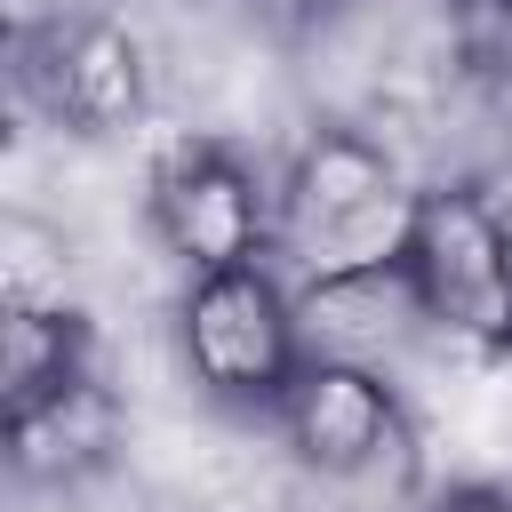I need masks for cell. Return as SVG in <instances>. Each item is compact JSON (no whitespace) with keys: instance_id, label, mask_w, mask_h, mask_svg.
Returning a JSON list of instances; mask_svg holds the SVG:
<instances>
[{"instance_id":"4","label":"cell","mask_w":512,"mask_h":512,"mask_svg":"<svg viewBox=\"0 0 512 512\" xmlns=\"http://www.w3.org/2000/svg\"><path fill=\"white\" fill-rule=\"evenodd\" d=\"M16 88L48 128H64L80 144H112L144 120L152 64H144V40L120 16L48 8V16L16 24Z\"/></svg>"},{"instance_id":"7","label":"cell","mask_w":512,"mask_h":512,"mask_svg":"<svg viewBox=\"0 0 512 512\" xmlns=\"http://www.w3.org/2000/svg\"><path fill=\"white\" fill-rule=\"evenodd\" d=\"M88 320L72 304H32L16 296L8 304V328H0V408L24 416L40 400H64L72 384H88Z\"/></svg>"},{"instance_id":"6","label":"cell","mask_w":512,"mask_h":512,"mask_svg":"<svg viewBox=\"0 0 512 512\" xmlns=\"http://www.w3.org/2000/svg\"><path fill=\"white\" fill-rule=\"evenodd\" d=\"M272 416H280L296 464L336 488H376V480L408 472V408L360 360H304Z\"/></svg>"},{"instance_id":"10","label":"cell","mask_w":512,"mask_h":512,"mask_svg":"<svg viewBox=\"0 0 512 512\" xmlns=\"http://www.w3.org/2000/svg\"><path fill=\"white\" fill-rule=\"evenodd\" d=\"M496 8H504V16H512V0H496Z\"/></svg>"},{"instance_id":"3","label":"cell","mask_w":512,"mask_h":512,"mask_svg":"<svg viewBox=\"0 0 512 512\" xmlns=\"http://www.w3.org/2000/svg\"><path fill=\"white\" fill-rule=\"evenodd\" d=\"M408 304L464 352H512V216L472 184H432L400 256Z\"/></svg>"},{"instance_id":"5","label":"cell","mask_w":512,"mask_h":512,"mask_svg":"<svg viewBox=\"0 0 512 512\" xmlns=\"http://www.w3.org/2000/svg\"><path fill=\"white\" fill-rule=\"evenodd\" d=\"M144 208H152L160 248H168L184 272H224V264L272 256V208H280V192H272L232 144H216V136H176V144L152 160Z\"/></svg>"},{"instance_id":"2","label":"cell","mask_w":512,"mask_h":512,"mask_svg":"<svg viewBox=\"0 0 512 512\" xmlns=\"http://www.w3.org/2000/svg\"><path fill=\"white\" fill-rule=\"evenodd\" d=\"M176 352L184 376L224 400V408H280V392L296 384V368L312 360L296 336V288L272 256L256 264H224V272H184L176 296Z\"/></svg>"},{"instance_id":"8","label":"cell","mask_w":512,"mask_h":512,"mask_svg":"<svg viewBox=\"0 0 512 512\" xmlns=\"http://www.w3.org/2000/svg\"><path fill=\"white\" fill-rule=\"evenodd\" d=\"M112 448V400L104 384H72L64 400H40L24 416H8V464L16 480H80L88 464H104Z\"/></svg>"},{"instance_id":"1","label":"cell","mask_w":512,"mask_h":512,"mask_svg":"<svg viewBox=\"0 0 512 512\" xmlns=\"http://www.w3.org/2000/svg\"><path fill=\"white\" fill-rule=\"evenodd\" d=\"M272 192H280L272 264L296 288L344 296V288H368V280H400V256H408L424 192L400 176V160L376 136H360L344 120L312 128Z\"/></svg>"},{"instance_id":"9","label":"cell","mask_w":512,"mask_h":512,"mask_svg":"<svg viewBox=\"0 0 512 512\" xmlns=\"http://www.w3.org/2000/svg\"><path fill=\"white\" fill-rule=\"evenodd\" d=\"M424 512H512V488H496V480H456V488H432Z\"/></svg>"}]
</instances>
